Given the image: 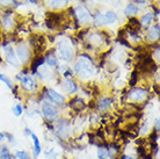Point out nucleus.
<instances>
[{"mask_svg":"<svg viewBox=\"0 0 160 159\" xmlns=\"http://www.w3.org/2000/svg\"><path fill=\"white\" fill-rule=\"evenodd\" d=\"M73 70L80 79L87 80L95 74V66L93 64L92 58L87 55H81L74 62Z\"/></svg>","mask_w":160,"mask_h":159,"instance_id":"f257e3e1","label":"nucleus"},{"mask_svg":"<svg viewBox=\"0 0 160 159\" xmlns=\"http://www.w3.org/2000/svg\"><path fill=\"white\" fill-rule=\"evenodd\" d=\"M57 51H58L60 59H63L64 62H70L72 59L73 54H74L73 45L68 38H62L57 43Z\"/></svg>","mask_w":160,"mask_h":159,"instance_id":"f03ea898","label":"nucleus"},{"mask_svg":"<svg viewBox=\"0 0 160 159\" xmlns=\"http://www.w3.org/2000/svg\"><path fill=\"white\" fill-rule=\"evenodd\" d=\"M41 113L44 116V119H47L49 122H55V120H57V117L59 115V110H58L57 106L50 104L48 101H44L42 104Z\"/></svg>","mask_w":160,"mask_h":159,"instance_id":"7ed1b4c3","label":"nucleus"},{"mask_svg":"<svg viewBox=\"0 0 160 159\" xmlns=\"http://www.w3.org/2000/svg\"><path fill=\"white\" fill-rule=\"evenodd\" d=\"M146 96H148V91L143 90V88H132L131 91L128 92V94H127L128 100H130L132 102H140Z\"/></svg>","mask_w":160,"mask_h":159,"instance_id":"20e7f679","label":"nucleus"},{"mask_svg":"<svg viewBox=\"0 0 160 159\" xmlns=\"http://www.w3.org/2000/svg\"><path fill=\"white\" fill-rule=\"evenodd\" d=\"M45 92H47L45 95L48 96V99L51 101L52 104L58 105V106H63L65 104V96L63 94H59L58 92H56L52 88H47Z\"/></svg>","mask_w":160,"mask_h":159,"instance_id":"39448f33","label":"nucleus"},{"mask_svg":"<svg viewBox=\"0 0 160 159\" xmlns=\"http://www.w3.org/2000/svg\"><path fill=\"white\" fill-rule=\"evenodd\" d=\"M15 55L18 57V59L19 62L22 64H26L27 62L30 60V51H29V49L27 47H24V45H18L15 49Z\"/></svg>","mask_w":160,"mask_h":159,"instance_id":"423d86ee","label":"nucleus"},{"mask_svg":"<svg viewBox=\"0 0 160 159\" xmlns=\"http://www.w3.org/2000/svg\"><path fill=\"white\" fill-rule=\"evenodd\" d=\"M5 58L9 65H12L13 68H20V62L18 59V57L15 55V50L11 47L5 48Z\"/></svg>","mask_w":160,"mask_h":159,"instance_id":"0eeeda50","label":"nucleus"},{"mask_svg":"<svg viewBox=\"0 0 160 159\" xmlns=\"http://www.w3.org/2000/svg\"><path fill=\"white\" fill-rule=\"evenodd\" d=\"M77 15L79 18V20L82 22L84 24H88L92 22V16L89 14L87 9L84 7V6H79L77 7Z\"/></svg>","mask_w":160,"mask_h":159,"instance_id":"6e6552de","label":"nucleus"},{"mask_svg":"<svg viewBox=\"0 0 160 159\" xmlns=\"http://www.w3.org/2000/svg\"><path fill=\"white\" fill-rule=\"evenodd\" d=\"M62 88L65 93L68 94H74L77 91H78V85L74 80L72 79H65L62 84Z\"/></svg>","mask_w":160,"mask_h":159,"instance_id":"1a4fd4ad","label":"nucleus"},{"mask_svg":"<svg viewBox=\"0 0 160 159\" xmlns=\"http://www.w3.org/2000/svg\"><path fill=\"white\" fill-rule=\"evenodd\" d=\"M112 102H114V100L112 98H100L98 104H96V107L100 111H106L112 107Z\"/></svg>","mask_w":160,"mask_h":159,"instance_id":"9d476101","label":"nucleus"},{"mask_svg":"<svg viewBox=\"0 0 160 159\" xmlns=\"http://www.w3.org/2000/svg\"><path fill=\"white\" fill-rule=\"evenodd\" d=\"M21 85H22V88H23L26 92H32L36 87V84H35L34 79H32L30 76L24 77L23 79L21 80Z\"/></svg>","mask_w":160,"mask_h":159,"instance_id":"9b49d317","label":"nucleus"},{"mask_svg":"<svg viewBox=\"0 0 160 159\" xmlns=\"http://www.w3.org/2000/svg\"><path fill=\"white\" fill-rule=\"evenodd\" d=\"M30 137H32V143H34V159H37L38 156L42 153V145H41V142L38 139V136L35 132H32Z\"/></svg>","mask_w":160,"mask_h":159,"instance_id":"f8f14e48","label":"nucleus"},{"mask_svg":"<svg viewBox=\"0 0 160 159\" xmlns=\"http://www.w3.org/2000/svg\"><path fill=\"white\" fill-rule=\"evenodd\" d=\"M44 63H47L49 68H58V59H57L56 55L52 51L48 52L45 57H44Z\"/></svg>","mask_w":160,"mask_h":159,"instance_id":"ddd939ff","label":"nucleus"},{"mask_svg":"<svg viewBox=\"0 0 160 159\" xmlns=\"http://www.w3.org/2000/svg\"><path fill=\"white\" fill-rule=\"evenodd\" d=\"M70 107L72 108L73 110H76L79 113V111H81L85 107H86V105H85L84 100L78 98V96H76L74 99L70 101Z\"/></svg>","mask_w":160,"mask_h":159,"instance_id":"4468645a","label":"nucleus"},{"mask_svg":"<svg viewBox=\"0 0 160 159\" xmlns=\"http://www.w3.org/2000/svg\"><path fill=\"white\" fill-rule=\"evenodd\" d=\"M139 29H140V22L138 21V19H136V18L129 19L128 30H130V34H137Z\"/></svg>","mask_w":160,"mask_h":159,"instance_id":"2eb2a0df","label":"nucleus"},{"mask_svg":"<svg viewBox=\"0 0 160 159\" xmlns=\"http://www.w3.org/2000/svg\"><path fill=\"white\" fill-rule=\"evenodd\" d=\"M148 40L151 41V42H154V41L159 40V24H156L153 26L148 33Z\"/></svg>","mask_w":160,"mask_h":159,"instance_id":"dca6fc26","label":"nucleus"},{"mask_svg":"<svg viewBox=\"0 0 160 159\" xmlns=\"http://www.w3.org/2000/svg\"><path fill=\"white\" fill-rule=\"evenodd\" d=\"M104 21H106V23L108 24H112L115 23L117 20V16L115 14V12H112V11H108V12L104 14Z\"/></svg>","mask_w":160,"mask_h":159,"instance_id":"f3484780","label":"nucleus"},{"mask_svg":"<svg viewBox=\"0 0 160 159\" xmlns=\"http://www.w3.org/2000/svg\"><path fill=\"white\" fill-rule=\"evenodd\" d=\"M43 64H44V57H36L32 63V73H36L37 69L41 68V65H43Z\"/></svg>","mask_w":160,"mask_h":159,"instance_id":"a211bd4d","label":"nucleus"},{"mask_svg":"<svg viewBox=\"0 0 160 159\" xmlns=\"http://www.w3.org/2000/svg\"><path fill=\"white\" fill-rule=\"evenodd\" d=\"M0 159H13L9 149L6 145H0Z\"/></svg>","mask_w":160,"mask_h":159,"instance_id":"6ab92c4d","label":"nucleus"},{"mask_svg":"<svg viewBox=\"0 0 160 159\" xmlns=\"http://www.w3.org/2000/svg\"><path fill=\"white\" fill-rule=\"evenodd\" d=\"M138 13V7H137L136 5L133 4H129L128 6H127V8H125V15H135V14H137Z\"/></svg>","mask_w":160,"mask_h":159,"instance_id":"aec40b11","label":"nucleus"},{"mask_svg":"<svg viewBox=\"0 0 160 159\" xmlns=\"http://www.w3.org/2000/svg\"><path fill=\"white\" fill-rule=\"evenodd\" d=\"M152 20H153V14H152V13H148V14H145V15L140 19V24L148 27Z\"/></svg>","mask_w":160,"mask_h":159,"instance_id":"412c9836","label":"nucleus"},{"mask_svg":"<svg viewBox=\"0 0 160 159\" xmlns=\"http://www.w3.org/2000/svg\"><path fill=\"white\" fill-rule=\"evenodd\" d=\"M9 13H11V12H9ZM9 13H6V15L2 18V24H4L5 29H11V28L13 27L12 19L8 16V14H9Z\"/></svg>","mask_w":160,"mask_h":159,"instance_id":"4be33fe9","label":"nucleus"},{"mask_svg":"<svg viewBox=\"0 0 160 159\" xmlns=\"http://www.w3.org/2000/svg\"><path fill=\"white\" fill-rule=\"evenodd\" d=\"M94 23H95L96 27H102L103 24H106V21H104V16L101 14V13H98L94 19Z\"/></svg>","mask_w":160,"mask_h":159,"instance_id":"5701e85b","label":"nucleus"},{"mask_svg":"<svg viewBox=\"0 0 160 159\" xmlns=\"http://www.w3.org/2000/svg\"><path fill=\"white\" fill-rule=\"evenodd\" d=\"M66 4H68L66 0H52L50 5H51L52 8H62L64 7Z\"/></svg>","mask_w":160,"mask_h":159,"instance_id":"b1692460","label":"nucleus"},{"mask_svg":"<svg viewBox=\"0 0 160 159\" xmlns=\"http://www.w3.org/2000/svg\"><path fill=\"white\" fill-rule=\"evenodd\" d=\"M12 111H13V114H14V116L19 117V116L22 115V113H23V108H22V106H21L20 104H16L15 106L12 108Z\"/></svg>","mask_w":160,"mask_h":159,"instance_id":"393cba45","label":"nucleus"},{"mask_svg":"<svg viewBox=\"0 0 160 159\" xmlns=\"http://www.w3.org/2000/svg\"><path fill=\"white\" fill-rule=\"evenodd\" d=\"M0 80H1L2 83L6 84V86H7L9 90H13V85H12V81H11V79H9V78H7V77L5 76V74H2V73H0Z\"/></svg>","mask_w":160,"mask_h":159,"instance_id":"a878e982","label":"nucleus"},{"mask_svg":"<svg viewBox=\"0 0 160 159\" xmlns=\"http://www.w3.org/2000/svg\"><path fill=\"white\" fill-rule=\"evenodd\" d=\"M137 81H138V76H137V70H135V71L131 73V79L129 81V85H130L131 87H133L137 84Z\"/></svg>","mask_w":160,"mask_h":159,"instance_id":"bb28decb","label":"nucleus"},{"mask_svg":"<svg viewBox=\"0 0 160 159\" xmlns=\"http://www.w3.org/2000/svg\"><path fill=\"white\" fill-rule=\"evenodd\" d=\"M28 152L26 150H16L15 151V159H26Z\"/></svg>","mask_w":160,"mask_h":159,"instance_id":"cd10ccee","label":"nucleus"},{"mask_svg":"<svg viewBox=\"0 0 160 159\" xmlns=\"http://www.w3.org/2000/svg\"><path fill=\"white\" fill-rule=\"evenodd\" d=\"M148 130H150V122H144L143 127L140 128V132L145 135V134H148Z\"/></svg>","mask_w":160,"mask_h":159,"instance_id":"c85d7f7f","label":"nucleus"},{"mask_svg":"<svg viewBox=\"0 0 160 159\" xmlns=\"http://www.w3.org/2000/svg\"><path fill=\"white\" fill-rule=\"evenodd\" d=\"M26 76H28V71L27 70H23L22 72H20L18 76H16V80H19V81H21V80L23 79Z\"/></svg>","mask_w":160,"mask_h":159,"instance_id":"c756f323","label":"nucleus"},{"mask_svg":"<svg viewBox=\"0 0 160 159\" xmlns=\"http://www.w3.org/2000/svg\"><path fill=\"white\" fill-rule=\"evenodd\" d=\"M5 136H6V139H7L9 143L14 144L15 143V138H14V136L12 134H9V132H5Z\"/></svg>","mask_w":160,"mask_h":159,"instance_id":"7c9ffc66","label":"nucleus"},{"mask_svg":"<svg viewBox=\"0 0 160 159\" xmlns=\"http://www.w3.org/2000/svg\"><path fill=\"white\" fill-rule=\"evenodd\" d=\"M154 131H157V132H159V130H160V127H159V117H156L154 119Z\"/></svg>","mask_w":160,"mask_h":159,"instance_id":"2f4dec72","label":"nucleus"},{"mask_svg":"<svg viewBox=\"0 0 160 159\" xmlns=\"http://www.w3.org/2000/svg\"><path fill=\"white\" fill-rule=\"evenodd\" d=\"M153 58H157V60H159V47H157L153 52Z\"/></svg>","mask_w":160,"mask_h":159,"instance_id":"473e14b6","label":"nucleus"},{"mask_svg":"<svg viewBox=\"0 0 160 159\" xmlns=\"http://www.w3.org/2000/svg\"><path fill=\"white\" fill-rule=\"evenodd\" d=\"M32 134V131L30 130V128H28V127L24 128V135H26V136H30Z\"/></svg>","mask_w":160,"mask_h":159,"instance_id":"72a5a7b5","label":"nucleus"},{"mask_svg":"<svg viewBox=\"0 0 160 159\" xmlns=\"http://www.w3.org/2000/svg\"><path fill=\"white\" fill-rule=\"evenodd\" d=\"M6 141V136H5V132L0 131V143H4Z\"/></svg>","mask_w":160,"mask_h":159,"instance_id":"f704fd0d","label":"nucleus"},{"mask_svg":"<svg viewBox=\"0 0 160 159\" xmlns=\"http://www.w3.org/2000/svg\"><path fill=\"white\" fill-rule=\"evenodd\" d=\"M6 1H8V3H9V1H11V0H0V3H1V4H7V3H6Z\"/></svg>","mask_w":160,"mask_h":159,"instance_id":"c9c22d12","label":"nucleus"},{"mask_svg":"<svg viewBox=\"0 0 160 159\" xmlns=\"http://www.w3.org/2000/svg\"><path fill=\"white\" fill-rule=\"evenodd\" d=\"M32 4H37V0H29Z\"/></svg>","mask_w":160,"mask_h":159,"instance_id":"e433bc0d","label":"nucleus"}]
</instances>
